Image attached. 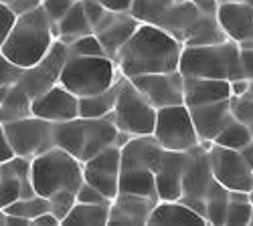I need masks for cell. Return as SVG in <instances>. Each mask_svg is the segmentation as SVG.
Wrapping results in <instances>:
<instances>
[{"label": "cell", "instance_id": "obj_38", "mask_svg": "<svg viewBox=\"0 0 253 226\" xmlns=\"http://www.w3.org/2000/svg\"><path fill=\"white\" fill-rule=\"evenodd\" d=\"M75 2H77V0H41V6H43V10L47 12L51 25H53V29H55V32H57L59 20L69 12V8H71Z\"/></svg>", "mask_w": 253, "mask_h": 226}, {"label": "cell", "instance_id": "obj_16", "mask_svg": "<svg viewBox=\"0 0 253 226\" xmlns=\"http://www.w3.org/2000/svg\"><path fill=\"white\" fill-rule=\"evenodd\" d=\"M186 161H188V152L164 150L158 166L154 168L158 200H180Z\"/></svg>", "mask_w": 253, "mask_h": 226}, {"label": "cell", "instance_id": "obj_7", "mask_svg": "<svg viewBox=\"0 0 253 226\" xmlns=\"http://www.w3.org/2000/svg\"><path fill=\"white\" fill-rule=\"evenodd\" d=\"M112 115L116 128L130 135H152L156 126V109L128 77H122L118 101Z\"/></svg>", "mask_w": 253, "mask_h": 226}, {"label": "cell", "instance_id": "obj_10", "mask_svg": "<svg viewBox=\"0 0 253 226\" xmlns=\"http://www.w3.org/2000/svg\"><path fill=\"white\" fill-rule=\"evenodd\" d=\"M4 131L14 156L33 160L39 154H43L55 146V139H53L55 123L41 119L37 115H29L23 119L4 123Z\"/></svg>", "mask_w": 253, "mask_h": 226}, {"label": "cell", "instance_id": "obj_29", "mask_svg": "<svg viewBox=\"0 0 253 226\" xmlns=\"http://www.w3.org/2000/svg\"><path fill=\"white\" fill-rule=\"evenodd\" d=\"M120 83H122V77L118 83H114L110 89H105L101 93L95 95H87V97H79V117H108L114 107H116V101H118V93H120Z\"/></svg>", "mask_w": 253, "mask_h": 226}, {"label": "cell", "instance_id": "obj_5", "mask_svg": "<svg viewBox=\"0 0 253 226\" xmlns=\"http://www.w3.org/2000/svg\"><path fill=\"white\" fill-rule=\"evenodd\" d=\"M31 180L35 192L51 198L59 192H75L83 184V161L69 152L53 146L51 150L33 158Z\"/></svg>", "mask_w": 253, "mask_h": 226}, {"label": "cell", "instance_id": "obj_12", "mask_svg": "<svg viewBox=\"0 0 253 226\" xmlns=\"http://www.w3.org/2000/svg\"><path fill=\"white\" fill-rule=\"evenodd\" d=\"M213 182H215V176H213V170H211L209 152H207V148L203 146V143H199L197 148L188 150V161H186L184 176H182V196H180V200L203 214L205 198H207L211 186H213Z\"/></svg>", "mask_w": 253, "mask_h": 226}, {"label": "cell", "instance_id": "obj_28", "mask_svg": "<svg viewBox=\"0 0 253 226\" xmlns=\"http://www.w3.org/2000/svg\"><path fill=\"white\" fill-rule=\"evenodd\" d=\"M89 32H93V29H91L85 8H83V0H77V2L69 8V12L59 20L57 38L63 40L65 45H69L71 40H75L83 34H89Z\"/></svg>", "mask_w": 253, "mask_h": 226}, {"label": "cell", "instance_id": "obj_27", "mask_svg": "<svg viewBox=\"0 0 253 226\" xmlns=\"http://www.w3.org/2000/svg\"><path fill=\"white\" fill-rule=\"evenodd\" d=\"M120 192L148 196V198L158 200L154 172L148 170V168H122V174H120Z\"/></svg>", "mask_w": 253, "mask_h": 226}, {"label": "cell", "instance_id": "obj_34", "mask_svg": "<svg viewBox=\"0 0 253 226\" xmlns=\"http://www.w3.org/2000/svg\"><path fill=\"white\" fill-rule=\"evenodd\" d=\"M6 214H16V216H23L27 218L29 222L33 218H37L39 214H43L47 210H51V204H49V198L41 196V194H35L31 198H18L16 202L8 204L6 208H2Z\"/></svg>", "mask_w": 253, "mask_h": 226}, {"label": "cell", "instance_id": "obj_31", "mask_svg": "<svg viewBox=\"0 0 253 226\" xmlns=\"http://www.w3.org/2000/svg\"><path fill=\"white\" fill-rule=\"evenodd\" d=\"M227 206H229V190L219 184L217 180L213 182L207 198H205V218L209 224H225L227 218Z\"/></svg>", "mask_w": 253, "mask_h": 226}, {"label": "cell", "instance_id": "obj_2", "mask_svg": "<svg viewBox=\"0 0 253 226\" xmlns=\"http://www.w3.org/2000/svg\"><path fill=\"white\" fill-rule=\"evenodd\" d=\"M55 40H57V32L47 12L39 4L16 16L14 27L10 29L6 40L0 45V53L12 65L27 69L39 63L49 53Z\"/></svg>", "mask_w": 253, "mask_h": 226}, {"label": "cell", "instance_id": "obj_37", "mask_svg": "<svg viewBox=\"0 0 253 226\" xmlns=\"http://www.w3.org/2000/svg\"><path fill=\"white\" fill-rule=\"evenodd\" d=\"M229 103H231V113H233V117L241 123L251 126L253 123V97H249L245 93L241 97H231Z\"/></svg>", "mask_w": 253, "mask_h": 226}, {"label": "cell", "instance_id": "obj_50", "mask_svg": "<svg viewBox=\"0 0 253 226\" xmlns=\"http://www.w3.org/2000/svg\"><path fill=\"white\" fill-rule=\"evenodd\" d=\"M249 97H253V81H251V85H249V91H247Z\"/></svg>", "mask_w": 253, "mask_h": 226}, {"label": "cell", "instance_id": "obj_41", "mask_svg": "<svg viewBox=\"0 0 253 226\" xmlns=\"http://www.w3.org/2000/svg\"><path fill=\"white\" fill-rule=\"evenodd\" d=\"M16 16H18V14H16L6 2H2V0H0V45H2L4 40H6L10 29L14 27Z\"/></svg>", "mask_w": 253, "mask_h": 226}, {"label": "cell", "instance_id": "obj_19", "mask_svg": "<svg viewBox=\"0 0 253 226\" xmlns=\"http://www.w3.org/2000/svg\"><path fill=\"white\" fill-rule=\"evenodd\" d=\"M215 16L227 38L235 40L239 45L253 38V6L239 2V0L221 2Z\"/></svg>", "mask_w": 253, "mask_h": 226}, {"label": "cell", "instance_id": "obj_13", "mask_svg": "<svg viewBox=\"0 0 253 226\" xmlns=\"http://www.w3.org/2000/svg\"><path fill=\"white\" fill-rule=\"evenodd\" d=\"M130 81L150 101V105L154 109L184 103V77L178 69L166 71V73L138 75V77H132Z\"/></svg>", "mask_w": 253, "mask_h": 226}, {"label": "cell", "instance_id": "obj_32", "mask_svg": "<svg viewBox=\"0 0 253 226\" xmlns=\"http://www.w3.org/2000/svg\"><path fill=\"white\" fill-rule=\"evenodd\" d=\"M253 141V133H251V128L247 123H241L237 121L235 117L231 119L227 126L221 129V133L213 139V143L217 146H223V148H231V150H243L247 143Z\"/></svg>", "mask_w": 253, "mask_h": 226}, {"label": "cell", "instance_id": "obj_55", "mask_svg": "<svg viewBox=\"0 0 253 226\" xmlns=\"http://www.w3.org/2000/svg\"><path fill=\"white\" fill-rule=\"evenodd\" d=\"M249 128H251V133H253V123H251V126H249Z\"/></svg>", "mask_w": 253, "mask_h": 226}, {"label": "cell", "instance_id": "obj_18", "mask_svg": "<svg viewBox=\"0 0 253 226\" xmlns=\"http://www.w3.org/2000/svg\"><path fill=\"white\" fill-rule=\"evenodd\" d=\"M154 198L148 196H138V194H126L120 192L112 202H110V216L108 224H148V218L156 206Z\"/></svg>", "mask_w": 253, "mask_h": 226}, {"label": "cell", "instance_id": "obj_45", "mask_svg": "<svg viewBox=\"0 0 253 226\" xmlns=\"http://www.w3.org/2000/svg\"><path fill=\"white\" fill-rule=\"evenodd\" d=\"M95 2H99L101 6L114 12H130V6H132V0H95Z\"/></svg>", "mask_w": 253, "mask_h": 226}, {"label": "cell", "instance_id": "obj_22", "mask_svg": "<svg viewBox=\"0 0 253 226\" xmlns=\"http://www.w3.org/2000/svg\"><path fill=\"white\" fill-rule=\"evenodd\" d=\"M184 77V75H182ZM231 97L229 81L207 77H184V105L197 107Z\"/></svg>", "mask_w": 253, "mask_h": 226}, {"label": "cell", "instance_id": "obj_6", "mask_svg": "<svg viewBox=\"0 0 253 226\" xmlns=\"http://www.w3.org/2000/svg\"><path fill=\"white\" fill-rule=\"evenodd\" d=\"M124 77L116 61L108 55L103 57H75L69 55L63 65L59 85L69 89L77 97H87L110 89Z\"/></svg>", "mask_w": 253, "mask_h": 226}, {"label": "cell", "instance_id": "obj_15", "mask_svg": "<svg viewBox=\"0 0 253 226\" xmlns=\"http://www.w3.org/2000/svg\"><path fill=\"white\" fill-rule=\"evenodd\" d=\"M33 115L51 123H63L79 117V97L63 85H55L33 99Z\"/></svg>", "mask_w": 253, "mask_h": 226}, {"label": "cell", "instance_id": "obj_30", "mask_svg": "<svg viewBox=\"0 0 253 226\" xmlns=\"http://www.w3.org/2000/svg\"><path fill=\"white\" fill-rule=\"evenodd\" d=\"M108 216H110V204H83V202H75L73 208L69 210V214L63 218L61 226H103L108 224Z\"/></svg>", "mask_w": 253, "mask_h": 226}, {"label": "cell", "instance_id": "obj_43", "mask_svg": "<svg viewBox=\"0 0 253 226\" xmlns=\"http://www.w3.org/2000/svg\"><path fill=\"white\" fill-rule=\"evenodd\" d=\"M241 47V65H243V75L245 79L253 81V38L245 40L239 45Z\"/></svg>", "mask_w": 253, "mask_h": 226}, {"label": "cell", "instance_id": "obj_4", "mask_svg": "<svg viewBox=\"0 0 253 226\" xmlns=\"http://www.w3.org/2000/svg\"><path fill=\"white\" fill-rule=\"evenodd\" d=\"M178 71L184 77H207L235 81L243 79L241 47L235 40H223L217 45L203 47H182Z\"/></svg>", "mask_w": 253, "mask_h": 226}, {"label": "cell", "instance_id": "obj_49", "mask_svg": "<svg viewBox=\"0 0 253 226\" xmlns=\"http://www.w3.org/2000/svg\"><path fill=\"white\" fill-rule=\"evenodd\" d=\"M241 154L245 156V160L249 161V166L253 168V141H251V143H247V146L241 150Z\"/></svg>", "mask_w": 253, "mask_h": 226}, {"label": "cell", "instance_id": "obj_44", "mask_svg": "<svg viewBox=\"0 0 253 226\" xmlns=\"http://www.w3.org/2000/svg\"><path fill=\"white\" fill-rule=\"evenodd\" d=\"M14 156L12 148H10V141L6 137V131H4V123H0V163L10 160Z\"/></svg>", "mask_w": 253, "mask_h": 226}, {"label": "cell", "instance_id": "obj_9", "mask_svg": "<svg viewBox=\"0 0 253 226\" xmlns=\"http://www.w3.org/2000/svg\"><path fill=\"white\" fill-rule=\"evenodd\" d=\"M209 152L211 170L219 184L231 192H251L253 188V168L239 150L217 146L213 141H201Z\"/></svg>", "mask_w": 253, "mask_h": 226}, {"label": "cell", "instance_id": "obj_48", "mask_svg": "<svg viewBox=\"0 0 253 226\" xmlns=\"http://www.w3.org/2000/svg\"><path fill=\"white\" fill-rule=\"evenodd\" d=\"M193 2L199 6L201 12H207V14H215L217 6H219L217 0H193Z\"/></svg>", "mask_w": 253, "mask_h": 226}, {"label": "cell", "instance_id": "obj_8", "mask_svg": "<svg viewBox=\"0 0 253 226\" xmlns=\"http://www.w3.org/2000/svg\"><path fill=\"white\" fill-rule=\"evenodd\" d=\"M152 135L164 150L172 152H188L201 143L191 117V109L184 103L156 109V126Z\"/></svg>", "mask_w": 253, "mask_h": 226}, {"label": "cell", "instance_id": "obj_11", "mask_svg": "<svg viewBox=\"0 0 253 226\" xmlns=\"http://www.w3.org/2000/svg\"><path fill=\"white\" fill-rule=\"evenodd\" d=\"M67 57H69L67 45L57 38L53 43V47L49 49V53L41 59L39 63L23 69L16 83L33 99L43 95L45 91H49L51 87H55L59 83V77H61V71H63V65H65Z\"/></svg>", "mask_w": 253, "mask_h": 226}, {"label": "cell", "instance_id": "obj_26", "mask_svg": "<svg viewBox=\"0 0 253 226\" xmlns=\"http://www.w3.org/2000/svg\"><path fill=\"white\" fill-rule=\"evenodd\" d=\"M199 14H201V10L193 0H174V4L168 8L154 25L168 31L172 36L180 38L182 32L195 23Z\"/></svg>", "mask_w": 253, "mask_h": 226}, {"label": "cell", "instance_id": "obj_47", "mask_svg": "<svg viewBox=\"0 0 253 226\" xmlns=\"http://www.w3.org/2000/svg\"><path fill=\"white\" fill-rule=\"evenodd\" d=\"M251 81L249 79H235V81H229V87H231V97H241L249 91Z\"/></svg>", "mask_w": 253, "mask_h": 226}, {"label": "cell", "instance_id": "obj_21", "mask_svg": "<svg viewBox=\"0 0 253 226\" xmlns=\"http://www.w3.org/2000/svg\"><path fill=\"white\" fill-rule=\"evenodd\" d=\"M122 150V168H148L154 172L164 154V148L154 135H132Z\"/></svg>", "mask_w": 253, "mask_h": 226}, {"label": "cell", "instance_id": "obj_17", "mask_svg": "<svg viewBox=\"0 0 253 226\" xmlns=\"http://www.w3.org/2000/svg\"><path fill=\"white\" fill-rule=\"evenodd\" d=\"M140 27V20L134 18L130 12H114L110 10L105 14V18L93 29V34L99 38V43L103 45L108 57H116V53L124 47V43L128 40L134 31Z\"/></svg>", "mask_w": 253, "mask_h": 226}, {"label": "cell", "instance_id": "obj_36", "mask_svg": "<svg viewBox=\"0 0 253 226\" xmlns=\"http://www.w3.org/2000/svg\"><path fill=\"white\" fill-rule=\"evenodd\" d=\"M67 53L75 55V57H103V55H108L103 49V45L99 43V38L93 32L83 34V36L71 40V43L67 45Z\"/></svg>", "mask_w": 253, "mask_h": 226}, {"label": "cell", "instance_id": "obj_1", "mask_svg": "<svg viewBox=\"0 0 253 226\" xmlns=\"http://www.w3.org/2000/svg\"><path fill=\"white\" fill-rule=\"evenodd\" d=\"M182 43L168 31L152 23H140L134 34L116 53L114 61L124 77L176 71Z\"/></svg>", "mask_w": 253, "mask_h": 226}, {"label": "cell", "instance_id": "obj_42", "mask_svg": "<svg viewBox=\"0 0 253 226\" xmlns=\"http://www.w3.org/2000/svg\"><path fill=\"white\" fill-rule=\"evenodd\" d=\"M20 73H23V69L12 65L10 61L0 53V87L2 85H8V83H16Z\"/></svg>", "mask_w": 253, "mask_h": 226}, {"label": "cell", "instance_id": "obj_54", "mask_svg": "<svg viewBox=\"0 0 253 226\" xmlns=\"http://www.w3.org/2000/svg\"><path fill=\"white\" fill-rule=\"evenodd\" d=\"M249 224H253V212H251V222H249Z\"/></svg>", "mask_w": 253, "mask_h": 226}, {"label": "cell", "instance_id": "obj_14", "mask_svg": "<svg viewBox=\"0 0 253 226\" xmlns=\"http://www.w3.org/2000/svg\"><path fill=\"white\" fill-rule=\"evenodd\" d=\"M120 174H122V150L118 146H110L91 160L83 161V180L99 192H103L110 200H114L120 192Z\"/></svg>", "mask_w": 253, "mask_h": 226}, {"label": "cell", "instance_id": "obj_33", "mask_svg": "<svg viewBox=\"0 0 253 226\" xmlns=\"http://www.w3.org/2000/svg\"><path fill=\"white\" fill-rule=\"evenodd\" d=\"M253 202L249 192H231L229 190V206H227V226H247L251 222Z\"/></svg>", "mask_w": 253, "mask_h": 226}, {"label": "cell", "instance_id": "obj_46", "mask_svg": "<svg viewBox=\"0 0 253 226\" xmlns=\"http://www.w3.org/2000/svg\"><path fill=\"white\" fill-rule=\"evenodd\" d=\"M31 226H61V220L51 210H47L43 214H39L37 218H33L31 220Z\"/></svg>", "mask_w": 253, "mask_h": 226}, {"label": "cell", "instance_id": "obj_35", "mask_svg": "<svg viewBox=\"0 0 253 226\" xmlns=\"http://www.w3.org/2000/svg\"><path fill=\"white\" fill-rule=\"evenodd\" d=\"M174 4V0H132L130 14L140 23H156V20Z\"/></svg>", "mask_w": 253, "mask_h": 226}, {"label": "cell", "instance_id": "obj_40", "mask_svg": "<svg viewBox=\"0 0 253 226\" xmlns=\"http://www.w3.org/2000/svg\"><path fill=\"white\" fill-rule=\"evenodd\" d=\"M75 198H77V202H83V204H110L112 202L103 192H99L95 186L87 184L85 180H83V184L79 186Z\"/></svg>", "mask_w": 253, "mask_h": 226}, {"label": "cell", "instance_id": "obj_53", "mask_svg": "<svg viewBox=\"0 0 253 226\" xmlns=\"http://www.w3.org/2000/svg\"><path fill=\"white\" fill-rule=\"evenodd\" d=\"M217 2L221 4V2H231V0H217Z\"/></svg>", "mask_w": 253, "mask_h": 226}, {"label": "cell", "instance_id": "obj_51", "mask_svg": "<svg viewBox=\"0 0 253 226\" xmlns=\"http://www.w3.org/2000/svg\"><path fill=\"white\" fill-rule=\"evenodd\" d=\"M239 2H245V4H249V6H253V0H239Z\"/></svg>", "mask_w": 253, "mask_h": 226}, {"label": "cell", "instance_id": "obj_20", "mask_svg": "<svg viewBox=\"0 0 253 226\" xmlns=\"http://www.w3.org/2000/svg\"><path fill=\"white\" fill-rule=\"evenodd\" d=\"M229 99L215 101V103H207V105L188 107L191 109V117H193V123H195L197 135H199L201 141H213L221 133V129L233 119Z\"/></svg>", "mask_w": 253, "mask_h": 226}, {"label": "cell", "instance_id": "obj_25", "mask_svg": "<svg viewBox=\"0 0 253 226\" xmlns=\"http://www.w3.org/2000/svg\"><path fill=\"white\" fill-rule=\"evenodd\" d=\"M33 115V97L18 83L0 87V123H8Z\"/></svg>", "mask_w": 253, "mask_h": 226}, {"label": "cell", "instance_id": "obj_3", "mask_svg": "<svg viewBox=\"0 0 253 226\" xmlns=\"http://www.w3.org/2000/svg\"><path fill=\"white\" fill-rule=\"evenodd\" d=\"M118 128L114 115L108 117H75L63 123H55V146L69 152L79 161H87L105 148L116 143Z\"/></svg>", "mask_w": 253, "mask_h": 226}, {"label": "cell", "instance_id": "obj_52", "mask_svg": "<svg viewBox=\"0 0 253 226\" xmlns=\"http://www.w3.org/2000/svg\"><path fill=\"white\" fill-rule=\"evenodd\" d=\"M249 198H251V202H253V188H251V192H249Z\"/></svg>", "mask_w": 253, "mask_h": 226}, {"label": "cell", "instance_id": "obj_24", "mask_svg": "<svg viewBox=\"0 0 253 226\" xmlns=\"http://www.w3.org/2000/svg\"><path fill=\"white\" fill-rule=\"evenodd\" d=\"M178 40L182 43V47H203V45L223 43V40H227V34L223 32L215 14L201 12L197 20L182 32Z\"/></svg>", "mask_w": 253, "mask_h": 226}, {"label": "cell", "instance_id": "obj_23", "mask_svg": "<svg viewBox=\"0 0 253 226\" xmlns=\"http://www.w3.org/2000/svg\"><path fill=\"white\" fill-rule=\"evenodd\" d=\"M148 224H209L207 218L182 200H158Z\"/></svg>", "mask_w": 253, "mask_h": 226}, {"label": "cell", "instance_id": "obj_39", "mask_svg": "<svg viewBox=\"0 0 253 226\" xmlns=\"http://www.w3.org/2000/svg\"><path fill=\"white\" fill-rule=\"evenodd\" d=\"M77 202L75 198V192H59L55 196L49 198V204H51V212L63 222V218H65L69 214V210L73 208V204Z\"/></svg>", "mask_w": 253, "mask_h": 226}]
</instances>
